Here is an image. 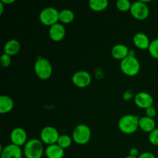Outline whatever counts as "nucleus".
I'll return each instance as SVG.
<instances>
[{"label":"nucleus","mask_w":158,"mask_h":158,"mask_svg":"<svg viewBox=\"0 0 158 158\" xmlns=\"http://www.w3.org/2000/svg\"><path fill=\"white\" fill-rule=\"evenodd\" d=\"M138 116L127 114L120 117L118 121V127L122 133L125 134H132L139 128Z\"/></svg>","instance_id":"f257e3e1"},{"label":"nucleus","mask_w":158,"mask_h":158,"mask_svg":"<svg viewBox=\"0 0 158 158\" xmlns=\"http://www.w3.org/2000/svg\"><path fill=\"white\" fill-rule=\"evenodd\" d=\"M44 153L43 142L38 139L28 140L23 149V154L26 158H42Z\"/></svg>","instance_id":"f03ea898"},{"label":"nucleus","mask_w":158,"mask_h":158,"mask_svg":"<svg viewBox=\"0 0 158 158\" xmlns=\"http://www.w3.org/2000/svg\"><path fill=\"white\" fill-rule=\"evenodd\" d=\"M120 67L123 74L128 77H134L140 72V63L134 55L130 54L124 60L120 61Z\"/></svg>","instance_id":"7ed1b4c3"},{"label":"nucleus","mask_w":158,"mask_h":158,"mask_svg":"<svg viewBox=\"0 0 158 158\" xmlns=\"http://www.w3.org/2000/svg\"><path fill=\"white\" fill-rule=\"evenodd\" d=\"M35 73L40 80H46L49 79L52 73V66L49 60L39 58L34 64Z\"/></svg>","instance_id":"20e7f679"},{"label":"nucleus","mask_w":158,"mask_h":158,"mask_svg":"<svg viewBox=\"0 0 158 158\" xmlns=\"http://www.w3.org/2000/svg\"><path fill=\"white\" fill-rule=\"evenodd\" d=\"M92 132L87 125L84 123L77 125L73 131V140L77 144L85 145L89 143L91 139Z\"/></svg>","instance_id":"39448f33"},{"label":"nucleus","mask_w":158,"mask_h":158,"mask_svg":"<svg viewBox=\"0 0 158 158\" xmlns=\"http://www.w3.org/2000/svg\"><path fill=\"white\" fill-rule=\"evenodd\" d=\"M60 12L54 7H46L40 13V21L46 26H52L58 23Z\"/></svg>","instance_id":"423d86ee"},{"label":"nucleus","mask_w":158,"mask_h":158,"mask_svg":"<svg viewBox=\"0 0 158 158\" xmlns=\"http://www.w3.org/2000/svg\"><path fill=\"white\" fill-rule=\"evenodd\" d=\"M130 12L136 19L145 20L149 16L150 9L143 1H137L132 3Z\"/></svg>","instance_id":"0eeeda50"},{"label":"nucleus","mask_w":158,"mask_h":158,"mask_svg":"<svg viewBox=\"0 0 158 158\" xmlns=\"http://www.w3.org/2000/svg\"><path fill=\"white\" fill-rule=\"evenodd\" d=\"M60 134L56 128L51 126L45 127L43 128L40 133V138L43 143H46L48 146L57 143L60 137Z\"/></svg>","instance_id":"6e6552de"},{"label":"nucleus","mask_w":158,"mask_h":158,"mask_svg":"<svg viewBox=\"0 0 158 158\" xmlns=\"http://www.w3.org/2000/svg\"><path fill=\"white\" fill-rule=\"evenodd\" d=\"M92 81L91 75L85 70L76 72L72 77V82L78 88H86L90 85Z\"/></svg>","instance_id":"1a4fd4ad"},{"label":"nucleus","mask_w":158,"mask_h":158,"mask_svg":"<svg viewBox=\"0 0 158 158\" xmlns=\"http://www.w3.org/2000/svg\"><path fill=\"white\" fill-rule=\"evenodd\" d=\"M134 103L138 107L147 110L153 106L154 98L150 94L147 92H139L134 97Z\"/></svg>","instance_id":"9d476101"},{"label":"nucleus","mask_w":158,"mask_h":158,"mask_svg":"<svg viewBox=\"0 0 158 158\" xmlns=\"http://www.w3.org/2000/svg\"><path fill=\"white\" fill-rule=\"evenodd\" d=\"M10 140L12 143L19 147L23 146L27 142V134L23 128L16 127L12 131L10 134Z\"/></svg>","instance_id":"9b49d317"},{"label":"nucleus","mask_w":158,"mask_h":158,"mask_svg":"<svg viewBox=\"0 0 158 158\" xmlns=\"http://www.w3.org/2000/svg\"><path fill=\"white\" fill-rule=\"evenodd\" d=\"M23 153L20 147L10 143L1 149V158H22Z\"/></svg>","instance_id":"f8f14e48"},{"label":"nucleus","mask_w":158,"mask_h":158,"mask_svg":"<svg viewBox=\"0 0 158 158\" xmlns=\"http://www.w3.org/2000/svg\"><path fill=\"white\" fill-rule=\"evenodd\" d=\"M49 35L54 42H60L64 39L66 35V29L62 23H56L50 26L49 29Z\"/></svg>","instance_id":"ddd939ff"},{"label":"nucleus","mask_w":158,"mask_h":158,"mask_svg":"<svg viewBox=\"0 0 158 158\" xmlns=\"http://www.w3.org/2000/svg\"><path fill=\"white\" fill-rule=\"evenodd\" d=\"M133 43L134 46L140 49H149V46L151 45V41L148 35L143 32H137L133 37Z\"/></svg>","instance_id":"4468645a"},{"label":"nucleus","mask_w":158,"mask_h":158,"mask_svg":"<svg viewBox=\"0 0 158 158\" xmlns=\"http://www.w3.org/2000/svg\"><path fill=\"white\" fill-rule=\"evenodd\" d=\"M111 55L114 59L121 61L130 55V51L127 46L125 45L117 44L111 49Z\"/></svg>","instance_id":"2eb2a0df"},{"label":"nucleus","mask_w":158,"mask_h":158,"mask_svg":"<svg viewBox=\"0 0 158 158\" xmlns=\"http://www.w3.org/2000/svg\"><path fill=\"white\" fill-rule=\"evenodd\" d=\"M139 128L146 133L152 132L156 129V122L154 119L148 117L147 116L140 117L139 119Z\"/></svg>","instance_id":"dca6fc26"},{"label":"nucleus","mask_w":158,"mask_h":158,"mask_svg":"<svg viewBox=\"0 0 158 158\" xmlns=\"http://www.w3.org/2000/svg\"><path fill=\"white\" fill-rule=\"evenodd\" d=\"M64 154V149L60 148L57 143L49 145L45 149V154L47 158H63Z\"/></svg>","instance_id":"f3484780"},{"label":"nucleus","mask_w":158,"mask_h":158,"mask_svg":"<svg viewBox=\"0 0 158 158\" xmlns=\"http://www.w3.org/2000/svg\"><path fill=\"white\" fill-rule=\"evenodd\" d=\"M14 107V101L12 97L6 95L0 97V114H6L11 112Z\"/></svg>","instance_id":"a211bd4d"},{"label":"nucleus","mask_w":158,"mask_h":158,"mask_svg":"<svg viewBox=\"0 0 158 158\" xmlns=\"http://www.w3.org/2000/svg\"><path fill=\"white\" fill-rule=\"evenodd\" d=\"M21 49V46L18 40H9L6 43L4 46V53L12 56L18 53Z\"/></svg>","instance_id":"6ab92c4d"},{"label":"nucleus","mask_w":158,"mask_h":158,"mask_svg":"<svg viewBox=\"0 0 158 158\" xmlns=\"http://www.w3.org/2000/svg\"><path fill=\"white\" fill-rule=\"evenodd\" d=\"M109 2L107 0H90L89 7L94 12H101L108 7Z\"/></svg>","instance_id":"aec40b11"},{"label":"nucleus","mask_w":158,"mask_h":158,"mask_svg":"<svg viewBox=\"0 0 158 158\" xmlns=\"http://www.w3.org/2000/svg\"><path fill=\"white\" fill-rule=\"evenodd\" d=\"M74 19H75L74 12L72 10H70V9H65L60 11L59 19H60V22H61L63 24H69V23H71L74 20Z\"/></svg>","instance_id":"412c9836"},{"label":"nucleus","mask_w":158,"mask_h":158,"mask_svg":"<svg viewBox=\"0 0 158 158\" xmlns=\"http://www.w3.org/2000/svg\"><path fill=\"white\" fill-rule=\"evenodd\" d=\"M73 142V138H71L69 136L66 134H62L59 137V140L57 141V144L62 148L63 149H67L71 146Z\"/></svg>","instance_id":"4be33fe9"},{"label":"nucleus","mask_w":158,"mask_h":158,"mask_svg":"<svg viewBox=\"0 0 158 158\" xmlns=\"http://www.w3.org/2000/svg\"><path fill=\"white\" fill-rule=\"evenodd\" d=\"M132 3L129 0H118L116 3V6L120 12H127L131 9Z\"/></svg>","instance_id":"5701e85b"},{"label":"nucleus","mask_w":158,"mask_h":158,"mask_svg":"<svg viewBox=\"0 0 158 158\" xmlns=\"http://www.w3.org/2000/svg\"><path fill=\"white\" fill-rule=\"evenodd\" d=\"M148 51L153 58L158 60V38L151 42Z\"/></svg>","instance_id":"b1692460"},{"label":"nucleus","mask_w":158,"mask_h":158,"mask_svg":"<svg viewBox=\"0 0 158 158\" xmlns=\"http://www.w3.org/2000/svg\"><path fill=\"white\" fill-rule=\"evenodd\" d=\"M148 140L151 144L158 146V128H156L152 132L150 133L148 136Z\"/></svg>","instance_id":"393cba45"},{"label":"nucleus","mask_w":158,"mask_h":158,"mask_svg":"<svg viewBox=\"0 0 158 158\" xmlns=\"http://www.w3.org/2000/svg\"><path fill=\"white\" fill-rule=\"evenodd\" d=\"M0 63L1 65L5 68L9 67L12 63V56L7 55L6 53H3L1 56V60H0Z\"/></svg>","instance_id":"a878e982"},{"label":"nucleus","mask_w":158,"mask_h":158,"mask_svg":"<svg viewBox=\"0 0 158 158\" xmlns=\"http://www.w3.org/2000/svg\"><path fill=\"white\" fill-rule=\"evenodd\" d=\"M145 110H146V112H145L146 113V116L148 117L154 119V117L157 115V110H156V109L154 106H151V107L148 108V109Z\"/></svg>","instance_id":"bb28decb"},{"label":"nucleus","mask_w":158,"mask_h":158,"mask_svg":"<svg viewBox=\"0 0 158 158\" xmlns=\"http://www.w3.org/2000/svg\"><path fill=\"white\" fill-rule=\"evenodd\" d=\"M138 158H156V157L151 152H143L139 155Z\"/></svg>","instance_id":"cd10ccee"},{"label":"nucleus","mask_w":158,"mask_h":158,"mask_svg":"<svg viewBox=\"0 0 158 158\" xmlns=\"http://www.w3.org/2000/svg\"><path fill=\"white\" fill-rule=\"evenodd\" d=\"M140 154H139V151L137 148H133L130 150V156H132V157H138Z\"/></svg>","instance_id":"c85d7f7f"},{"label":"nucleus","mask_w":158,"mask_h":158,"mask_svg":"<svg viewBox=\"0 0 158 158\" xmlns=\"http://www.w3.org/2000/svg\"><path fill=\"white\" fill-rule=\"evenodd\" d=\"M132 97H133V94H132V92H131V91L128 90V91H127L124 94H123V99L126 100H131V98Z\"/></svg>","instance_id":"c756f323"},{"label":"nucleus","mask_w":158,"mask_h":158,"mask_svg":"<svg viewBox=\"0 0 158 158\" xmlns=\"http://www.w3.org/2000/svg\"><path fill=\"white\" fill-rule=\"evenodd\" d=\"M2 2L6 6V5H9V4H12V3L15 2V0H2Z\"/></svg>","instance_id":"7c9ffc66"},{"label":"nucleus","mask_w":158,"mask_h":158,"mask_svg":"<svg viewBox=\"0 0 158 158\" xmlns=\"http://www.w3.org/2000/svg\"><path fill=\"white\" fill-rule=\"evenodd\" d=\"M4 8L5 5L2 2H0V15H2L3 13V12H4Z\"/></svg>","instance_id":"2f4dec72"},{"label":"nucleus","mask_w":158,"mask_h":158,"mask_svg":"<svg viewBox=\"0 0 158 158\" xmlns=\"http://www.w3.org/2000/svg\"><path fill=\"white\" fill-rule=\"evenodd\" d=\"M125 158H138V157H132V156H127V157H126Z\"/></svg>","instance_id":"473e14b6"}]
</instances>
